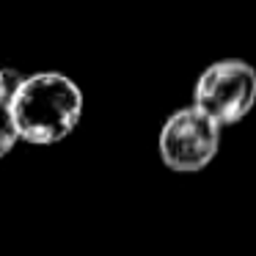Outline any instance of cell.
I'll use <instances>...</instances> for the list:
<instances>
[{
  "instance_id": "cell-1",
  "label": "cell",
  "mask_w": 256,
  "mask_h": 256,
  "mask_svg": "<svg viewBox=\"0 0 256 256\" xmlns=\"http://www.w3.org/2000/svg\"><path fill=\"white\" fill-rule=\"evenodd\" d=\"M14 122L20 138L34 146H50L74 132L83 116V91L61 72H36L14 86Z\"/></svg>"
},
{
  "instance_id": "cell-2",
  "label": "cell",
  "mask_w": 256,
  "mask_h": 256,
  "mask_svg": "<svg viewBox=\"0 0 256 256\" xmlns=\"http://www.w3.org/2000/svg\"><path fill=\"white\" fill-rule=\"evenodd\" d=\"M193 100L220 127L242 122L256 105V69L240 58L210 64L196 83Z\"/></svg>"
},
{
  "instance_id": "cell-3",
  "label": "cell",
  "mask_w": 256,
  "mask_h": 256,
  "mask_svg": "<svg viewBox=\"0 0 256 256\" xmlns=\"http://www.w3.org/2000/svg\"><path fill=\"white\" fill-rule=\"evenodd\" d=\"M220 146V124L198 108L171 113L160 130V157L171 171L193 174L206 168Z\"/></svg>"
},
{
  "instance_id": "cell-4",
  "label": "cell",
  "mask_w": 256,
  "mask_h": 256,
  "mask_svg": "<svg viewBox=\"0 0 256 256\" xmlns=\"http://www.w3.org/2000/svg\"><path fill=\"white\" fill-rule=\"evenodd\" d=\"M17 140H20V130L17 122H14L12 105H8V100H3L0 102V157H6L17 146Z\"/></svg>"
},
{
  "instance_id": "cell-5",
  "label": "cell",
  "mask_w": 256,
  "mask_h": 256,
  "mask_svg": "<svg viewBox=\"0 0 256 256\" xmlns=\"http://www.w3.org/2000/svg\"><path fill=\"white\" fill-rule=\"evenodd\" d=\"M12 91H14V86H8V74H6V69H0V102L8 100V96H12Z\"/></svg>"
}]
</instances>
